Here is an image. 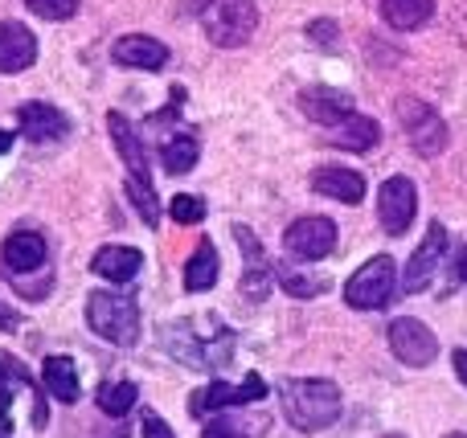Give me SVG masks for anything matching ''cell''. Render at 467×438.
Masks as SVG:
<instances>
[{
    "instance_id": "obj_1",
    "label": "cell",
    "mask_w": 467,
    "mask_h": 438,
    "mask_svg": "<svg viewBox=\"0 0 467 438\" xmlns=\"http://www.w3.org/2000/svg\"><path fill=\"white\" fill-rule=\"evenodd\" d=\"M279 402H283V418L304 434L328 431V426L340 418V410H345V398H340L337 382H324V377H296V382H283Z\"/></svg>"
},
{
    "instance_id": "obj_2",
    "label": "cell",
    "mask_w": 467,
    "mask_h": 438,
    "mask_svg": "<svg viewBox=\"0 0 467 438\" xmlns=\"http://www.w3.org/2000/svg\"><path fill=\"white\" fill-rule=\"evenodd\" d=\"M87 324L95 336L111 344H136L140 341V308L131 295H119V291H90L87 300Z\"/></svg>"
},
{
    "instance_id": "obj_3",
    "label": "cell",
    "mask_w": 467,
    "mask_h": 438,
    "mask_svg": "<svg viewBox=\"0 0 467 438\" xmlns=\"http://www.w3.org/2000/svg\"><path fill=\"white\" fill-rule=\"evenodd\" d=\"M202 25H205V37L218 49H238L258 29V8L254 0H210L202 8Z\"/></svg>"
},
{
    "instance_id": "obj_4",
    "label": "cell",
    "mask_w": 467,
    "mask_h": 438,
    "mask_svg": "<svg viewBox=\"0 0 467 438\" xmlns=\"http://www.w3.org/2000/svg\"><path fill=\"white\" fill-rule=\"evenodd\" d=\"M398 295V267L389 254H378L369 259L353 279L345 283V303L357 311H378V308H389Z\"/></svg>"
},
{
    "instance_id": "obj_5",
    "label": "cell",
    "mask_w": 467,
    "mask_h": 438,
    "mask_svg": "<svg viewBox=\"0 0 467 438\" xmlns=\"http://www.w3.org/2000/svg\"><path fill=\"white\" fill-rule=\"evenodd\" d=\"M398 119L410 131V144L419 156H439L447 148V123L439 119V111L427 107L422 98H414V95L398 98Z\"/></svg>"
},
{
    "instance_id": "obj_6",
    "label": "cell",
    "mask_w": 467,
    "mask_h": 438,
    "mask_svg": "<svg viewBox=\"0 0 467 438\" xmlns=\"http://www.w3.org/2000/svg\"><path fill=\"white\" fill-rule=\"evenodd\" d=\"M447 246H451V234H447L443 221H431L427 238L419 242V250L410 254V262H406V275H402V291L406 295H419L422 287L431 283V279L439 275V267L447 262Z\"/></svg>"
},
{
    "instance_id": "obj_7",
    "label": "cell",
    "mask_w": 467,
    "mask_h": 438,
    "mask_svg": "<svg viewBox=\"0 0 467 438\" xmlns=\"http://www.w3.org/2000/svg\"><path fill=\"white\" fill-rule=\"evenodd\" d=\"M414 213H419V188H414L410 177H389L381 185V197H378V221L386 234L402 238L410 229Z\"/></svg>"
},
{
    "instance_id": "obj_8",
    "label": "cell",
    "mask_w": 467,
    "mask_h": 438,
    "mask_svg": "<svg viewBox=\"0 0 467 438\" xmlns=\"http://www.w3.org/2000/svg\"><path fill=\"white\" fill-rule=\"evenodd\" d=\"M389 349H394V357L410 369H427L431 361L439 357L435 332H431L422 320H410V316H402V320L389 324Z\"/></svg>"
},
{
    "instance_id": "obj_9",
    "label": "cell",
    "mask_w": 467,
    "mask_h": 438,
    "mask_svg": "<svg viewBox=\"0 0 467 438\" xmlns=\"http://www.w3.org/2000/svg\"><path fill=\"white\" fill-rule=\"evenodd\" d=\"M283 246H287L296 259H304V262H320V259H328V254L337 250V226H332L328 218H299V221H291L287 226Z\"/></svg>"
},
{
    "instance_id": "obj_10",
    "label": "cell",
    "mask_w": 467,
    "mask_h": 438,
    "mask_svg": "<svg viewBox=\"0 0 467 438\" xmlns=\"http://www.w3.org/2000/svg\"><path fill=\"white\" fill-rule=\"evenodd\" d=\"M266 398V382L258 373H250L246 382H238V385H226V382H213V385H205L202 393H193V402H189V410L193 414H210V410H230V406H254V402H263Z\"/></svg>"
},
{
    "instance_id": "obj_11",
    "label": "cell",
    "mask_w": 467,
    "mask_h": 438,
    "mask_svg": "<svg viewBox=\"0 0 467 438\" xmlns=\"http://www.w3.org/2000/svg\"><path fill=\"white\" fill-rule=\"evenodd\" d=\"M107 127H111L115 148H119L123 164H128V180H136V185H152V164H148V148H144V139H140L136 123H131L128 115L111 111L107 115Z\"/></svg>"
},
{
    "instance_id": "obj_12",
    "label": "cell",
    "mask_w": 467,
    "mask_h": 438,
    "mask_svg": "<svg viewBox=\"0 0 467 438\" xmlns=\"http://www.w3.org/2000/svg\"><path fill=\"white\" fill-rule=\"evenodd\" d=\"M299 107H304V115L312 123H320V127H340L348 115H357L353 95H345V90H337V87H304L299 90Z\"/></svg>"
},
{
    "instance_id": "obj_13",
    "label": "cell",
    "mask_w": 467,
    "mask_h": 438,
    "mask_svg": "<svg viewBox=\"0 0 467 438\" xmlns=\"http://www.w3.org/2000/svg\"><path fill=\"white\" fill-rule=\"evenodd\" d=\"M111 57L128 70H164L169 66V46L148 37V33H128L111 46Z\"/></svg>"
},
{
    "instance_id": "obj_14",
    "label": "cell",
    "mask_w": 467,
    "mask_h": 438,
    "mask_svg": "<svg viewBox=\"0 0 467 438\" xmlns=\"http://www.w3.org/2000/svg\"><path fill=\"white\" fill-rule=\"evenodd\" d=\"M16 123H21V136L33 139V144L66 139V131H70V119H66L57 107H49V103H25V107H16Z\"/></svg>"
},
{
    "instance_id": "obj_15",
    "label": "cell",
    "mask_w": 467,
    "mask_h": 438,
    "mask_svg": "<svg viewBox=\"0 0 467 438\" xmlns=\"http://www.w3.org/2000/svg\"><path fill=\"white\" fill-rule=\"evenodd\" d=\"M37 62V37L16 21H0V74H21Z\"/></svg>"
},
{
    "instance_id": "obj_16",
    "label": "cell",
    "mask_w": 467,
    "mask_h": 438,
    "mask_svg": "<svg viewBox=\"0 0 467 438\" xmlns=\"http://www.w3.org/2000/svg\"><path fill=\"white\" fill-rule=\"evenodd\" d=\"M312 188L340 205H357L365 197V177L353 168H340V164H324V168L312 172Z\"/></svg>"
},
{
    "instance_id": "obj_17",
    "label": "cell",
    "mask_w": 467,
    "mask_h": 438,
    "mask_svg": "<svg viewBox=\"0 0 467 438\" xmlns=\"http://www.w3.org/2000/svg\"><path fill=\"white\" fill-rule=\"evenodd\" d=\"M0 259H5V267L13 270V275H29V270L46 267V238L33 234V229H16V234L5 238Z\"/></svg>"
},
{
    "instance_id": "obj_18",
    "label": "cell",
    "mask_w": 467,
    "mask_h": 438,
    "mask_svg": "<svg viewBox=\"0 0 467 438\" xmlns=\"http://www.w3.org/2000/svg\"><path fill=\"white\" fill-rule=\"evenodd\" d=\"M140 267H144V254L136 246H103L90 259V270L99 279H107V283H128V279L140 275Z\"/></svg>"
},
{
    "instance_id": "obj_19",
    "label": "cell",
    "mask_w": 467,
    "mask_h": 438,
    "mask_svg": "<svg viewBox=\"0 0 467 438\" xmlns=\"http://www.w3.org/2000/svg\"><path fill=\"white\" fill-rule=\"evenodd\" d=\"M16 390L33 393L37 402H46L37 390H33V377L25 373L21 361H13L8 352H0V426H5V431H13V398H16Z\"/></svg>"
},
{
    "instance_id": "obj_20",
    "label": "cell",
    "mask_w": 467,
    "mask_h": 438,
    "mask_svg": "<svg viewBox=\"0 0 467 438\" xmlns=\"http://www.w3.org/2000/svg\"><path fill=\"white\" fill-rule=\"evenodd\" d=\"M234 238H238L242 254H246V275H242V295L250 300H263L266 295V259H263V242L250 234L246 226H234Z\"/></svg>"
},
{
    "instance_id": "obj_21",
    "label": "cell",
    "mask_w": 467,
    "mask_h": 438,
    "mask_svg": "<svg viewBox=\"0 0 467 438\" xmlns=\"http://www.w3.org/2000/svg\"><path fill=\"white\" fill-rule=\"evenodd\" d=\"M222 275V262H218V246L210 238H202L193 250V259L185 262V291H210Z\"/></svg>"
},
{
    "instance_id": "obj_22",
    "label": "cell",
    "mask_w": 467,
    "mask_h": 438,
    "mask_svg": "<svg viewBox=\"0 0 467 438\" xmlns=\"http://www.w3.org/2000/svg\"><path fill=\"white\" fill-rule=\"evenodd\" d=\"M381 127L369 119V115H348L340 127L328 131V144L332 148H348V152H369L373 144H378Z\"/></svg>"
},
{
    "instance_id": "obj_23",
    "label": "cell",
    "mask_w": 467,
    "mask_h": 438,
    "mask_svg": "<svg viewBox=\"0 0 467 438\" xmlns=\"http://www.w3.org/2000/svg\"><path fill=\"white\" fill-rule=\"evenodd\" d=\"M46 390L54 393L62 406H74V402H78V393H82L78 365H74L70 357H49L46 361Z\"/></svg>"
},
{
    "instance_id": "obj_24",
    "label": "cell",
    "mask_w": 467,
    "mask_h": 438,
    "mask_svg": "<svg viewBox=\"0 0 467 438\" xmlns=\"http://www.w3.org/2000/svg\"><path fill=\"white\" fill-rule=\"evenodd\" d=\"M381 16L389 29H419L435 16V0H381Z\"/></svg>"
},
{
    "instance_id": "obj_25",
    "label": "cell",
    "mask_w": 467,
    "mask_h": 438,
    "mask_svg": "<svg viewBox=\"0 0 467 438\" xmlns=\"http://www.w3.org/2000/svg\"><path fill=\"white\" fill-rule=\"evenodd\" d=\"M271 418L266 414H254V418H234V414H218L205 423L202 438H263Z\"/></svg>"
},
{
    "instance_id": "obj_26",
    "label": "cell",
    "mask_w": 467,
    "mask_h": 438,
    "mask_svg": "<svg viewBox=\"0 0 467 438\" xmlns=\"http://www.w3.org/2000/svg\"><path fill=\"white\" fill-rule=\"evenodd\" d=\"M197 156H202V144H197V136H189V131H177V136L161 148V164L172 172V177H181V172L193 168Z\"/></svg>"
},
{
    "instance_id": "obj_27",
    "label": "cell",
    "mask_w": 467,
    "mask_h": 438,
    "mask_svg": "<svg viewBox=\"0 0 467 438\" xmlns=\"http://www.w3.org/2000/svg\"><path fill=\"white\" fill-rule=\"evenodd\" d=\"M136 398H140L136 382H103V385H99V393H95L99 410H103V414H111V418L128 414V410L136 406Z\"/></svg>"
},
{
    "instance_id": "obj_28",
    "label": "cell",
    "mask_w": 467,
    "mask_h": 438,
    "mask_svg": "<svg viewBox=\"0 0 467 438\" xmlns=\"http://www.w3.org/2000/svg\"><path fill=\"white\" fill-rule=\"evenodd\" d=\"M29 13H37L41 21H70L78 13V0H25Z\"/></svg>"
},
{
    "instance_id": "obj_29",
    "label": "cell",
    "mask_w": 467,
    "mask_h": 438,
    "mask_svg": "<svg viewBox=\"0 0 467 438\" xmlns=\"http://www.w3.org/2000/svg\"><path fill=\"white\" fill-rule=\"evenodd\" d=\"M172 221H181V226H197V221H205V201L202 197H189V193H181V197H172Z\"/></svg>"
},
{
    "instance_id": "obj_30",
    "label": "cell",
    "mask_w": 467,
    "mask_h": 438,
    "mask_svg": "<svg viewBox=\"0 0 467 438\" xmlns=\"http://www.w3.org/2000/svg\"><path fill=\"white\" fill-rule=\"evenodd\" d=\"M283 287H287L291 295H299V300H312L316 291H324L328 287V279H304V275H291V270H279Z\"/></svg>"
},
{
    "instance_id": "obj_31",
    "label": "cell",
    "mask_w": 467,
    "mask_h": 438,
    "mask_svg": "<svg viewBox=\"0 0 467 438\" xmlns=\"http://www.w3.org/2000/svg\"><path fill=\"white\" fill-rule=\"evenodd\" d=\"M307 37L320 41V46H337V21H312L307 25Z\"/></svg>"
},
{
    "instance_id": "obj_32",
    "label": "cell",
    "mask_w": 467,
    "mask_h": 438,
    "mask_svg": "<svg viewBox=\"0 0 467 438\" xmlns=\"http://www.w3.org/2000/svg\"><path fill=\"white\" fill-rule=\"evenodd\" d=\"M144 438H177V434H172V426L164 423L161 414H152V410H148V414H144Z\"/></svg>"
},
{
    "instance_id": "obj_33",
    "label": "cell",
    "mask_w": 467,
    "mask_h": 438,
    "mask_svg": "<svg viewBox=\"0 0 467 438\" xmlns=\"http://www.w3.org/2000/svg\"><path fill=\"white\" fill-rule=\"evenodd\" d=\"M21 328V311H13L8 303H0V332H16Z\"/></svg>"
},
{
    "instance_id": "obj_34",
    "label": "cell",
    "mask_w": 467,
    "mask_h": 438,
    "mask_svg": "<svg viewBox=\"0 0 467 438\" xmlns=\"http://www.w3.org/2000/svg\"><path fill=\"white\" fill-rule=\"evenodd\" d=\"M451 361H455V373H460V382L467 385V349H455Z\"/></svg>"
},
{
    "instance_id": "obj_35",
    "label": "cell",
    "mask_w": 467,
    "mask_h": 438,
    "mask_svg": "<svg viewBox=\"0 0 467 438\" xmlns=\"http://www.w3.org/2000/svg\"><path fill=\"white\" fill-rule=\"evenodd\" d=\"M13 139H16V131H0V152H8V148H13Z\"/></svg>"
},
{
    "instance_id": "obj_36",
    "label": "cell",
    "mask_w": 467,
    "mask_h": 438,
    "mask_svg": "<svg viewBox=\"0 0 467 438\" xmlns=\"http://www.w3.org/2000/svg\"><path fill=\"white\" fill-rule=\"evenodd\" d=\"M455 275H460V279H463V283H467V250L460 254V267H455Z\"/></svg>"
},
{
    "instance_id": "obj_37",
    "label": "cell",
    "mask_w": 467,
    "mask_h": 438,
    "mask_svg": "<svg viewBox=\"0 0 467 438\" xmlns=\"http://www.w3.org/2000/svg\"><path fill=\"white\" fill-rule=\"evenodd\" d=\"M447 438H467V434H447Z\"/></svg>"
},
{
    "instance_id": "obj_38",
    "label": "cell",
    "mask_w": 467,
    "mask_h": 438,
    "mask_svg": "<svg viewBox=\"0 0 467 438\" xmlns=\"http://www.w3.org/2000/svg\"><path fill=\"white\" fill-rule=\"evenodd\" d=\"M5 434H8V431H5V426H0V438H5Z\"/></svg>"
}]
</instances>
